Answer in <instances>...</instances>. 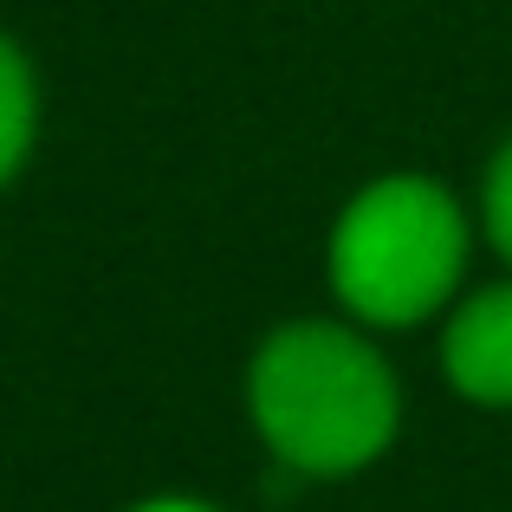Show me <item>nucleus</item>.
Instances as JSON below:
<instances>
[{"instance_id":"6","label":"nucleus","mask_w":512,"mask_h":512,"mask_svg":"<svg viewBox=\"0 0 512 512\" xmlns=\"http://www.w3.org/2000/svg\"><path fill=\"white\" fill-rule=\"evenodd\" d=\"M130 512H221V506L188 500V493H163V500H143V506H130Z\"/></svg>"},{"instance_id":"2","label":"nucleus","mask_w":512,"mask_h":512,"mask_svg":"<svg viewBox=\"0 0 512 512\" xmlns=\"http://www.w3.org/2000/svg\"><path fill=\"white\" fill-rule=\"evenodd\" d=\"M474 221L461 195L435 175H376L338 208L325 240V279L350 325L409 331L441 318L467 279Z\"/></svg>"},{"instance_id":"4","label":"nucleus","mask_w":512,"mask_h":512,"mask_svg":"<svg viewBox=\"0 0 512 512\" xmlns=\"http://www.w3.org/2000/svg\"><path fill=\"white\" fill-rule=\"evenodd\" d=\"M39 143V72L13 33H0V188L20 182Z\"/></svg>"},{"instance_id":"5","label":"nucleus","mask_w":512,"mask_h":512,"mask_svg":"<svg viewBox=\"0 0 512 512\" xmlns=\"http://www.w3.org/2000/svg\"><path fill=\"white\" fill-rule=\"evenodd\" d=\"M480 234L512 266V137L487 156V175H480Z\"/></svg>"},{"instance_id":"3","label":"nucleus","mask_w":512,"mask_h":512,"mask_svg":"<svg viewBox=\"0 0 512 512\" xmlns=\"http://www.w3.org/2000/svg\"><path fill=\"white\" fill-rule=\"evenodd\" d=\"M441 376L480 409H512V279H493L448 305Z\"/></svg>"},{"instance_id":"1","label":"nucleus","mask_w":512,"mask_h":512,"mask_svg":"<svg viewBox=\"0 0 512 512\" xmlns=\"http://www.w3.org/2000/svg\"><path fill=\"white\" fill-rule=\"evenodd\" d=\"M247 415L286 474L344 480L396 441L402 389L370 331L350 318H292L247 363Z\"/></svg>"}]
</instances>
